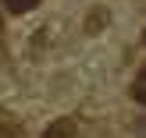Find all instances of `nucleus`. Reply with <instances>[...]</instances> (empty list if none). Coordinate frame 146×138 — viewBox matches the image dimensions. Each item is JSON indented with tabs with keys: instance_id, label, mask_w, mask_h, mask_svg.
Segmentation results:
<instances>
[{
	"instance_id": "20e7f679",
	"label": "nucleus",
	"mask_w": 146,
	"mask_h": 138,
	"mask_svg": "<svg viewBox=\"0 0 146 138\" xmlns=\"http://www.w3.org/2000/svg\"><path fill=\"white\" fill-rule=\"evenodd\" d=\"M18 131H21L18 120H14L7 110H0V138H18Z\"/></svg>"
},
{
	"instance_id": "39448f33",
	"label": "nucleus",
	"mask_w": 146,
	"mask_h": 138,
	"mask_svg": "<svg viewBox=\"0 0 146 138\" xmlns=\"http://www.w3.org/2000/svg\"><path fill=\"white\" fill-rule=\"evenodd\" d=\"M4 7L11 14H29L32 7H39V0H4Z\"/></svg>"
},
{
	"instance_id": "f257e3e1",
	"label": "nucleus",
	"mask_w": 146,
	"mask_h": 138,
	"mask_svg": "<svg viewBox=\"0 0 146 138\" xmlns=\"http://www.w3.org/2000/svg\"><path fill=\"white\" fill-rule=\"evenodd\" d=\"M39 138H78V124H75V117H57L46 124V131Z\"/></svg>"
},
{
	"instance_id": "0eeeda50",
	"label": "nucleus",
	"mask_w": 146,
	"mask_h": 138,
	"mask_svg": "<svg viewBox=\"0 0 146 138\" xmlns=\"http://www.w3.org/2000/svg\"><path fill=\"white\" fill-rule=\"evenodd\" d=\"M0 57H4V14H0Z\"/></svg>"
},
{
	"instance_id": "7ed1b4c3",
	"label": "nucleus",
	"mask_w": 146,
	"mask_h": 138,
	"mask_svg": "<svg viewBox=\"0 0 146 138\" xmlns=\"http://www.w3.org/2000/svg\"><path fill=\"white\" fill-rule=\"evenodd\" d=\"M132 99H135L139 106H146V64L139 67V75L132 78Z\"/></svg>"
},
{
	"instance_id": "423d86ee",
	"label": "nucleus",
	"mask_w": 146,
	"mask_h": 138,
	"mask_svg": "<svg viewBox=\"0 0 146 138\" xmlns=\"http://www.w3.org/2000/svg\"><path fill=\"white\" fill-rule=\"evenodd\" d=\"M132 131L139 135V138H146V117H139V120H135V128H132Z\"/></svg>"
},
{
	"instance_id": "6e6552de",
	"label": "nucleus",
	"mask_w": 146,
	"mask_h": 138,
	"mask_svg": "<svg viewBox=\"0 0 146 138\" xmlns=\"http://www.w3.org/2000/svg\"><path fill=\"white\" fill-rule=\"evenodd\" d=\"M143 43H146V32H143Z\"/></svg>"
},
{
	"instance_id": "f03ea898",
	"label": "nucleus",
	"mask_w": 146,
	"mask_h": 138,
	"mask_svg": "<svg viewBox=\"0 0 146 138\" xmlns=\"http://www.w3.org/2000/svg\"><path fill=\"white\" fill-rule=\"evenodd\" d=\"M107 18H111V14H107V7H93V11L86 14V21H82V25H86V32H89V35H96L100 28L107 25Z\"/></svg>"
}]
</instances>
